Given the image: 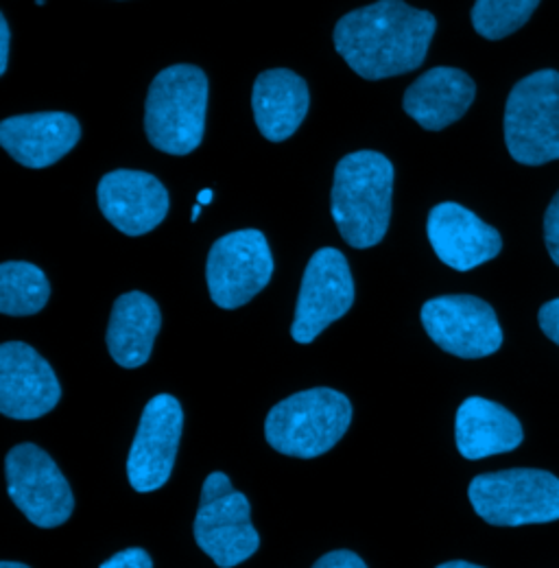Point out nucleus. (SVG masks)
<instances>
[{
  "label": "nucleus",
  "mask_w": 559,
  "mask_h": 568,
  "mask_svg": "<svg viewBox=\"0 0 559 568\" xmlns=\"http://www.w3.org/2000/svg\"><path fill=\"white\" fill-rule=\"evenodd\" d=\"M437 31L430 11L403 0H380L346 13L333 33L337 53L367 81L416 71Z\"/></svg>",
  "instance_id": "1"
},
{
  "label": "nucleus",
  "mask_w": 559,
  "mask_h": 568,
  "mask_svg": "<svg viewBox=\"0 0 559 568\" xmlns=\"http://www.w3.org/2000/svg\"><path fill=\"white\" fill-rule=\"evenodd\" d=\"M394 164L378 151H354L335 169L331 213L354 250L378 245L392 221Z\"/></svg>",
  "instance_id": "2"
},
{
  "label": "nucleus",
  "mask_w": 559,
  "mask_h": 568,
  "mask_svg": "<svg viewBox=\"0 0 559 568\" xmlns=\"http://www.w3.org/2000/svg\"><path fill=\"white\" fill-rule=\"evenodd\" d=\"M209 85L206 72L191 64H175L155 74L144 103V132L157 151L189 155L202 144Z\"/></svg>",
  "instance_id": "3"
},
{
  "label": "nucleus",
  "mask_w": 559,
  "mask_h": 568,
  "mask_svg": "<svg viewBox=\"0 0 559 568\" xmlns=\"http://www.w3.org/2000/svg\"><path fill=\"white\" fill-rule=\"evenodd\" d=\"M349 423L348 396L331 387H315L278 403L265 420V437L282 455L315 459L339 444Z\"/></svg>",
  "instance_id": "4"
},
{
  "label": "nucleus",
  "mask_w": 559,
  "mask_h": 568,
  "mask_svg": "<svg viewBox=\"0 0 559 568\" xmlns=\"http://www.w3.org/2000/svg\"><path fill=\"white\" fill-rule=\"evenodd\" d=\"M505 144L525 166L559 160V72L538 71L514 85L505 105Z\"/></svg>",
  "instance_id": "5"
},
{
  "label": "nucleus",
  "mask_w": 559,
  "mask_h": 568,
  "mask_svg": "<svg viewBox=\"0 0 559 568\" xmlns=\"http://www.w3.org/2000/svg\"><path fill=\"white\" fill-rule=\"evenodd\" d=\"M468 498L494 527L545 525L559 520V479L547 470L511 468L472 479Z\"/></svg>",
  "instance_id": "6"
},
{
  "label": "nucleus",
  "mask_w": 559,
  "mask_h": 568,
  "mask_svg": "<svg viewBox=\"0 0 559 568\" xmlns=\"http://www.w3.org/2000/svg\"><path fill=\"white\" fill-rule=\"evenodd\" d=\"M193 531L200 549L221 568L243 565L261 547L250 500L223 473L206 477Z\"/></svg>",
  "instance_id": "7"
},
{
  "label": "nucleus",
  "mask_w": 559,
  "mask_h": 568,
  "mask_svg": "<svg viewBox=\"0 0 559 568\" xmlns=\"http://www.w3.org/2000/svg\"><path fill=\"white\" fill-rule=\"evenodd\" d=\"M274 276V256L261 230H236L210 247L206 283L218 308L234 311L252 302Z\"/></svg>",
  "instance_id": "8"
},
{
  "label": "nucleus",
  "mask_w": 559,
  "mask_h": 568,
  "mask_svg": "<svg viewBox=\"0 0 559 568\" xmlns=\"http://www.w3.org/2000/svg\"><path fill=\"white\" fill-rule=\"evenodd\" d=\"M7 493L13 505L42 529L64 525L74 509L70 484L53 457L35 444H18L4 459Z\"/></svg>",
  "instance_id": "9"
},
{
  "label": "nucleus",
  "mask_w": 559,
  "mask_h": 568,
  "mask_svg": "<svg viewBox=\"0 0 559 568\" xmlns=\"http://www.w3.org/2000/svg\"><path fill=\"white\" fill-rule=\"evenodd\" d=\"M354 304V281L346 256L335 247L317 250L302 276L295 320L291 326L293 342L313 344L333 322L342 320Z\"/></svg>",
  "instance_id": "10"
},
{
  "label": "nucleus",
  "mask_w": 559,
  "mask_h": 568,
  "mask_svg": "<svg viewBox=\"0 0 559 568\" xmlns=\"http://www.w3.org/2000/svg\"><path fill=\"white\" fill-rule=\"evenodd\" d=\"M426 335L448 355L484 358L502 346V331L488 302L475 295H441L421 306Z\"/></svg>",
  "instance_id": "11"
},
{
  "label": "nucleus",
  "mask_w": 559,
  "mask_h": 568,
  "mask_svg": "<svg viewBox=\"0 0 559 568\" xmlns=\"http://www.w3.org/2000/svg\"><path fill=\"white\" fill-rule=\"evenodd\" d=\"M182 428L184 412L175 396L157 394L146 403L128 457V479L136 493H155L171 479Z\"/></svg>",
  "instance_id": "12"
},
{
  "label": "nucleus",
  "mask_w": 559,
  "mask_h": 568,
  "mask_svg": "<svg viewBox=\"0 0 559 568\" xmlns=\"http://www.w3.org/2000/svg\"><path fill=\"white\" fill-rule=\"evenodd\" d=\"M62 398L60 381L44 356L22 342L0 346V412L11 420H38Z\"/></svg>",
  "instance_id": "13"
},
{
  "label": "nucleus",
  "mask_w": 559,
  "mask_h": 568,
  "mask_svg": "<svg viewBox=\"0 0 559 568\" xmlns=\"http://www.w3.org/2000/svg\"><path fill=\"white\" fill-rule=\"evenodd\" d=\"M96 197L103 216L128 236L153 232L171 209L164 184L146 171L132 169L105 173L99 182Z\"/></svg>",
  "instance_id": "14"
},
{
  "label": "nucleus",
  "mask_w": 559,
  "mask_h": 568,
  "mask_svg": "<svg viewBox=\"0 0 559 568\" xmlns=\"http://www.w3.org/2000/svg\"><path fill=\"white\" fill-rule=\"evenodd\" d=\"M426 234L437 258L455 272H472L502 250L498 230L455 202L437 204L428 213Z\"/></svg>",
  "instance_id": "15"
},
{
  "label": "nucleus",
  "mask_w": 559,
  "mask_h": 568,
  "mask_svg": "<svg viewBox=\"0 0 559 568\" xmlns=\"http://www.w3.org/2000/svg\"><path fill=\"white\" fill-rule=\"evenodd\" d=\"M81 139L79 121L67 112H35L9 116L0 123L2 149L27 169L60 162Z\"/></svg>",
  "instance_id": "16"
},
{
  "label": "nucleus",
  "mask_w": 559,
  "mask_h": 568,
  "mask_svg": "<svg viewBox=\"0 0 559 568\" xmlns=\"http://www.w3.org/2000/svg\"><path fill=\"white\" fill-rule=\"evenodd\" d=\"M477 85L470 74L453 67H435L407 88L403 108L428 132H441L457 123L472 105Z\"/></svg>",
  "instance_id": "17"
},
{
  "label": "nucleus",
  "mask_w": 559,
  "mask_h": 568,
  "mask_svg": "<svg viewBox=\"0 0 559 568\" xmlns=\"http://www.w3.org/2000/svg\"><path fill=\"white\" fill-rule=\"evenodd\" d=\"M311 92L297 72L274 69L261 72L252 90V110L258 132L270 142L291 139L304 123Z\"/></svg>",
  "instance_id": "18"
},
{
  "label": "nucleus",
  "mask_w": 559,
  "mask_h": 568,
  "mask_svg": "<svg viewBox=\"0 0 559 568\" xmlns=\"http://www.w3.org/2000/svg\"><path fill=\"white\" fill-rule=\"evenodd\" d=\"M455 437L461 457L477 462L516 450L522 444V425L502 405L470 396L457 409Z\"/></svg>",
  "instance_id": "19"
},
{
  "label": "nucleus",
  "mask_w": 559,
  "mask_h": 568,
  "mask_svg": "<svg viewBox=\"0 0 559 568\" xmlns=\"http://www.w3.org/2000/svg\"><path fill=\"white\" fill-rule=\"evenodd\" d=\"M162 315L157 302L142 293H123L112 308L108 324V351L112 358L125 367L136 369L149 361L153 342L160 333Z\"/></svg>",
  "instance_id": "20"
},
{
  "label": "nucleus",
  "mask_w": 559,
  "mask_h": 568,
  "mask_svg": "<svg viewBox=\"0 0 559 568\" xmlns=\"http://www.w3.org/2000/svg\"><path fill=\"white\" fill-rule=\"evenodd\" d=\"M51 297L47 274L33 263L7 261L0 265V313L27 317L40 313Z\"/></svg>",
  "instance_id": "21"
},
{
  "label": "nucleus",
  "mask_w": 559,
  "mask_h": 568,
  "mask_svg": "<svg viewBox=\"0 0 559 568\" xmlns=\"http://www.w3.org/2000/svg\"><path fill=\"white\" fill-rule=\"evenodd\" d=\"M538 0H479L472 7V24L486 40L516 33L538 9Z\"/></svg>",
  "instance_id": "22"
},
{
  "label": "nucleus",
  "mask_w": 559,
  "mask_h": 568,
  "mask_svg": "<svg viewBox=\"0 0 559 568\" xmlns=\"http://www.w3.org/2000/svg\"><path fill=\"white\" fill-rule=\"evenodd\" d=\"M545 243L553 263L559 267V193L545 214Z\"/></svg>",
  "instance_id": "23"
},
{
  "label": "nucleus",
  "mask_w": 559,
  "mask_h": 568,
  "mask_svg": "<svg viewBox=\"0 0 559 568\" xmlns=\"http://www.w3.org/2000/svg\"><path fill=\"white\" fill-rule=\"evenodd\" d=\"M99 568H153V560L144 549L132 547V549H123L121 554L112 556Z\"/></svg>",
  "instance_id": "24"
},
{
  "label": "nucleus",
  "mask_w": 559,
  "mask_h": 568,
  "mask_svg": "<svg viewBox=\"0 0 559 568\" xmlns=\"http://www.w3.org/2000/svg\"><path fill=\"white\" fill-rule=\"evenodd\" d=\"M538 322L542 333L559 346V297L547 302L540 313H538Z\"/></svg>",
  "instance_id": "25"
},
{
  "label": "nucleus",
  "mask_w": 559,
  "mask_h": 568,
  "mask_svg": "<svg viewBox=\"0 0 559 568\" xmlns=\"http://www.w3.org/2000/svg\"><path fill=\"white\" fill-rule=\"evenodd\" d=\"M313 568H367L365 562L354 554V551H333V554H326L322 556L315 567Z\"/></svg>",
  "instance_id": "26"
},
{
  "label": "nucleus",
  "mask_w": 559,
  "mask_h": 568,
  "mask_svg": "<svg viewBox=\"0 0 559 568\" xmlns=\"http://www.w3.org/2000/svg\"><path fill=\"white\" fill-rule=\"evenodd\" d=\"M9 44H11V31H9L7 18L0 13V74L7 72V64H9Z\"/></svg>",
  "instance_id": "27"
},
{
  "label": "nucleus",
  "mask_w": 559,
  "mask_h": 568,
  "mask_svg": "<svg viewBox=\"0 0 559 568\" xmlns=\"http://www.w3.org/2000/svg\"><path fill=\"white\" fill-rule=\"evenodd\" d=\"M437 568H484L477 567V565H470V562H464V560H455V562H444Z\"/></svg>",
  "instance_id": "28"
},
{
  "label": "nucleus",
  "mask_w": 559,
  "mask_h": 568,
  "mask_svg": "<svg viewBox=\"0 0 559 568\" xmlns=\"http://www.w3.org/2000/svg\"><path fill=\"white\" fill-rule=\"evenodd\" d=\"M212 197H214V193H212L210 189H204V191L197 195V204H200V206H206V204L212 202Z\"/></svg>",
  "instance_id": "29"
},
{
  "label": "nucleus",
  "mask_w": 559,
  "mask_h": 568,
  "mask_svg": "<svg viewBox=\"0 0 559 568\" xmlns=\"http://www.w3.org/2000/svg\"><path fill=\"white\" fill-rule=\"evenodd\" d=\"M0 568H31L22 562H0Z\"/></svg>",
  "instance_id": "30"
},
{
  "label": "nucleus",
  "mask_w": 559,
  "mask_h": 568,
  "mask_svg": "<svg viewBox=\"0 0 559 568\" xmlns=\"http://www.w3.org/2000/svg\"><path fill=\"white\" fill-rule=\"evenodd\" d=\"M202 209H204V206H200V204L193 209V214H191V219H193V221H197V216L202 213Z\"/></svg>",
  "instance_id": "31"
}]
</instances>
